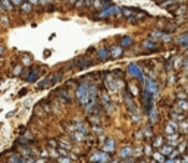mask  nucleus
Listing matches in <instances>:
<instances>
[{
    "instance_id": "25",
    "label": "nucleus",
    "mask_w": 188,
    "mask_h": 163,
    "mask_svg": "<svg viewBox=\"0 0 188 163\" xmlns=\"http://www.w3.org/2000/svg\"><path fill=\"white\" fill-rule=\"evenodd\" d=\"M62 79V74H55V77H52V84H57L59 81Z\"/></svg>"
},
{
    "instance_id": "32",
    "label": "nucleus",
    "mask_w": 188,
    "mask_h": 163,
    "mask_svg": "<svg viewBox=\"0 0 188 163\" xmlns=\"http://www.w3.org/2000/svg\"><path fill=\"white\" fill-rule=\"evenodd\" d=\"M5 50H6V49H5V46H0V56H3V55H5Z\"/></svg>"
},
{
    "instance_id": "27",
    "label": "nucleus",
    "mask_w": 188,
    "mask_h": 163,
    "mask_svg": "<svg viewBox=\"0 0 188 163\" xmlns=\"http://www.w3.org/2000/svg\"><path fill=\"white\" fill-rule=\"evenodd\" d=\"M10 2H12V5H13L15 8H19L24 2H25V0H10Z\"/></svg>"
},
{
    "instance_id": "9",
    "label": "nucleus",
    "mask_w": 188,
    "mask_h": 163,
    "mask_svg": "<svg viewBox=\"0 0 188 163\" xmlns=\"http://www.w3.org/2000/svg\"><path fill=\"white\" fill-rule=\"evenodd\" d=\"M153 37L162 38L163 41H171V35H168V34H163V32H160V31H156V32H153Z\"/></svg>"
},
{
    "instance_id": "3",
    "label": "nucleus",
    "mask_w": 188,
    "mask_h": 163,
    "mask_svg": "<svg viewBox=\"0 0 188 163\" xmlns=\"http://www.w3.org/2000/svg\"><path fill=\"white\" fill-rule=\"evenodd\" d=\"M77 66L78 68H88V66H91V60L90 59H87V57H79V59H77Z\"/></svg>"
},
{
    "instance_id": "19",
    "label": "nucleus",
    "mask_w": 188,
    "mask_h": 163,
    "mask_svg": "<svg viewBox=\"0 0 188 163\" xmlns=\"http://www.w3.org/2000/svg\"><path fill=\"white\" fill-rule=\"evenodd\" d=\"M70 137H72L75 141H82L84 140V134H81V132H74V134H70Z\"/></svg>"
},
{
    "instance_id": "2",
    "label": "nucleus",
    "mask_w": 188,
    "mask_h": 163,
    "mask_svg": "<svg viewBox=\"0 0 188 163\" xmlns=\"http://www.w3.org/2000/svg\"><path fill=\"white\" fill-rule=\"evenodd\" d=\"M112 3L110 0H93V9H106V8H110Z\"/></svg>"
},
{
    "instance_id": "24",
    "label": "nucleus",
    "mask_w": 188,
    "mask_h": 163,
    "mask_svg": "<svg viewBox=\"0 0 188 163\" xmlns=\"http://www.w3.org/2000/svg\"><path fill=\"white\" fill-rule=\"evenodd\" d=\"M99 56H100V59H109V52L107 50H104V49H102L100 52H99Z\"/></svg>"
},
{
    "instance_id": "37",
    "label": "nucleus",
    "mask_w": 188,
    "mask_h": 163,
    "mask_svg": "<svg viewBox=\"0 0 188 163\" xmlns=\"http://www.w3.org/2000/svg\"><path fill=\"white\" fill-rule=\"evenodd\" d=\"M77 2H78V0H69L70 5H77Z\"/></svg>"
},
{
    "instance_id": "31",
    "label": "nucleus",
    "mask_w": 188,
    "mask_h": 163,
    "mask_svg": "<svg viewBox=\"0 0 188 163\" xmlns=\"http://www.w3.org/2000/svg\"><path fill=\"white\" fill-rule=\"evenodd\" d=\"M38 3H41V5H47V3H52V0H38Z\"/></svg>"
},
{
    "instance_id": "13",
    "label": "nucleus",
    "mask_w": 188,
    "mask_h": 163,
    "mask_svg": "<svg viewBox=\"0 0 188 163\" xmlns=\"http://www.w3.org/2000/svg\"><path fill=\"white\" fill-rule=\"evenodd\" d=\"M22 63L25 65V66H30V65L32 63L31 56H30V55H27V53H24V55H22Z\"/></svg>"
},
{
    "instance_id": "41",
    "label": "nucleus",
    "mask_w": 188,
    "mask_h": 163,
    "mask_svg": "<svg viewBox=\"0 0 188 163\" xmlns=\"http://www.w3.org/2000/svg\"><path fill=\"white\" fill-rule=\"evenodd\" d=\"M182 162H188V156H185V159H182Z\"/></svg>"
},
{
    "instance_id": "14",
    "label": "nucleus",
    "mask_w": 188,
    "mask_h": 163,
    "mask_svg": "<svg viewBox=\"0 0 188 163\" xmlns=\"http://www.w3.org/2000/svg\"><path fill=\"white\" fill-rule=\"evenodd\" d=\"M49 85H52V78H49V79H43L41 82H38V88H47Z\"/></svg>"
},
{
    "instance_id": "40",
    "label": "nucleus",
    "mask_w": 188,
    "mask_h": 163,
    "mask_svg": "<svg viewBox=\"0 0 188 163\" xmlns=\"http://www.w3.org/2000/svg\"><path fill=\"white\" fill-rule=\"evenodd\" d=\"M3 10H5V9H3V6H2V3H0V13H2Z\"/></svg>"
},
{
    "instance_id": "28",
    "label": "nucleus",
    "mask_w": 188,
    "mask_h": 163,
    "mask_svg": "<svg viewBox=\"0 0 188 163\" xmlns=\"http://www.w3.org/2000/svg\"><path fill=\"white\" fill-rule=\"evenodd\" d=\"M0 22H2L3 25H8V24H9V21H8V18H6V16H3V15H0Z\"/></svg>"
},
{
    "instance_id": "6",
    "label": "nucleus",
    "mask_w": 188,
    "mask_h": 163,
    "mask_svg": "<svg viewBox=\"0 0 188 163\" xmlns=\"http://www.w3.org/2000/svg\"><path fill=\"white\" fill-rule=\"evenodd\" d=\"M144 47H146V49H150V50H157V49H159V44H156L154 40H146V41H144Z\"/></svg>"
},
{
    "instance_id": "4",
    "label": "nucleus",
    "mask_w": 188,
    "mask_h": 163,
    "mask_svg": "<svg viewBox=\"0 0 188 163\" xmlns=\"http://www.w3.org/2000/svg\"><path fill=\"white\" fill-rule=\"evenodd\" d=\"M93 160H96V162H109L110 157H109L107 153H97V154L93 156Z\"/></svg>"
},
{
    "instance_id": "26",
    "label": "nucleus",
    "mask_w": 188,
    "mask_h": 163,
    "mask_svg": "<svg viewBox=\"0 0 188 163\" xmlns=\"http://www.w3.org/2000/svg\"><path fill=\"white\" fill-rule=\"evenodd\" d=\"M49 144H50V147L56 148V147H59V140H49Z\"/></svg>"
},
{
    "instance_id": "17",
    "label": "nucleus",
    "mask_w": 188,
    "mask_h": 163,
    "mask_svg": "<svg viewBox=\"0 0 188 163\" xmlns=\"http://www.w3.org/2000/svg\"><path fill=\"white\" fill-rule=\"evenodd\" d=\"M113 148H115V143H113V140H107V143L104 144V150H107V151H113Z\"/></svg>"
},
{
    "instance_id": "18",
    "label": "nucleus",
    "mask_w": 188,
    "mask_h": 163,
    "mask_svg": "<svg viewBox=\"0 0 188 163\" xmlns=\"http://www.w3.org/2000/svg\"><path fill=\"white\" fill-rule=\"evenodd\" d=\"M131 153H132V148L128 146V147H125V148L121 151V157H128V156H131Z\"/></svg>"
},
{
    "instance_id": "33",
    "label": "nucleus",
    "mask_w": 188,
    "mask_h": 163,
    "mask_svg": "<svg viewBox=\"0 0 188 163\" xmlns=\"http://www.w3.org/2000/svg\"><path fill=\"white\" fill-rule=\"evenodd\" d=\"M27 2H30L32 6H34V5H38V0H27Z\"/></svg>"
},
{
    "instance_id": "10",
    "label": "nucleus",
    "mask_w": 188,
    "mask_h": 163,
    "mask_svg": "<svg viewBox=\"0 0 188 163\" xmlns=\"http://www.w3.org/2000/svg\"><path fill=\"white\" fill-rule=\"evenodd\" d=\"M57 96H59V97H62V100H63V102H66V103H70V96L68 94V93H66L65 90H60V91L57 93Z\"/></svg>"
},
{
    "instance_id": "8",
    "label": "nucleus",
    "mask_w": 188,
    "mask_h": 163,
    "mask_svg": "<svg viewBox=\"0 0 188 163\" xmlns=\"http://www.w3.org/2000/svg\"><path fill=\"white\" fill-rule=\"evenodd\" d=\"M173 144L171 143V144H166V146H162V154H164V156H166V154H171L172 151H173Z\"/></svg>"
},
{
    "instance_id": "30",
    "label": "nucleus",
    "mask_w": 188,
    "mask_h": 163,
    "mask_svg": "<svg viewBox=\"0 0 188 163\" xmlns=\"http://www.w3.org/2000/svg\"><path fill=\"white\" fill-rule=\"evenodd\" d=\"M21 71H22V66L19 65V66H16V68L13 69V75H19V74H21Z\"/></svg>"
},
{
    "instance_id": "5",
    "label": "nucleus",
    "mask_w": 188,
    "mask_h": 163,
    "mask_svg": "<svg viewBox=\"0 0 188 163\" xmlns=\"http://www.w3.org/2000/svg\"><path fill=\"white\" fill-rule=\"evenodd\" d=\"M124 55V50H122V47L119 46V47H118V46H115V47H112V53H110V56L112 57H115V59H118V57H121Z\"/></svg>"
},
{
    "instance_id": "22",
    "label": "nucleus",
    "mask_w": 188,
    "mask_h": 163,
    "mask_svg": "<svg viewBox=\"0 0 188 163\" xmlns=\"http://www.w3.org/2000/svg\"><path fill=\"white\" fill-rule=\"evenodd\" d=\"M178 43H179V44H188V34L179 35V37H178Z\"/></svg>"
},
{
    "instance_id": "20",
    "label": "nucleus",
    "mask_w": 188,
    "mask_h": 163,
    "mask_svg": "<svg viewBox=\"0 0 188 163\" xmlns=\"http://www.w3.org/2000/svg\"><path fill=\"white\" fill-rule=\"evenodd\" d=\"M132 43H134V40L131 37H124L122 41H121V46H131Z\"/></svg>"
},
{
    "instance_id": "36",
    "label": "nucleus",
    "mask_w": 188,
    "mask_h": 163,
    "mask_svg": "<svg viewBox=\"0 0 188 163\" xmlns=\"http://www.w3.org/2000/svg\"><path fill=\"white\" fill-rule=\"evenodd\" d=\"M146 153H147V154H151V150H150V147H146Z\"/></svg>"
},
{
    "instance_id": "1",
    "label": "nucleus",
    "mask_w": 188,
    "mask_h": 163,
    "mask_svg": "<svg viewBox=\"0 0 188 163\" xmlns=\"http://www.w3.org/2000/svg\"><path fill=\"white\" fill-rule=\"evenodd\" d=\"M77 97H78V100H79L81 104H87V102H88V91H87V88H85L84 85H81V87L78 88Z\"/></svg>"
},
{
    "instance_id": "11",
    "label": "nucleus",
    "mask_w": 188,
    "mask_h": 163,
    "mask_svg": "<svg viewBox=\"0 0 188 163\" xmlns=\"http://www.w3.org/2000/svg\"><path fill=\"white\" fill-rule=\"evenodd\" d=\"M0 3H2V6H3L5 10H12V9L15 8V6L12 5L10 0H0Z\"/></svg>"
},
{
    "instance_id": "12",
    "label": "nucleus",
    "mask_w": 188,
    "mask_h": 163,
    "mask_svg": "<svg viewBox=\"0 0 188 163\" xmlns=\"http://www.w3.org/2000/svg\"><path fill=\"white\" fill-rule=\"evenodd\" d=\"M126 106H128V109H129L131 112H137V107L134 106L132 99H131V96H129V94H126Z\"/></svg>"
},
{
    "instance_id": "16",
    "label": "nucleus",
    "mask_w": 188,
    "mask_h": 163,
    "mask_svg": "<svg viewBox=\"0 0 188 163\" xmlns=\"http://www.w3.org/2000/svg\"><path fill=\"white\" fill-rule=\"evenodd\" d=\"M178 107L181 109V112H182V110H184V112L188 110V102H187V100H179V102H178Z\"/></svg>"
},
{
    "instance_id": "21",
    "label": "nucleus",
    "mask_w": 188,
    "mask_h": 163,
    "mask_svg": "<svg viewBox=\"0 0 188 163\" xmlns=\"http://www.w3.org/2000/svg\"><path fill=\"white\" fill-rule=\"evenodd\" d=\"M30 75H31V77H27V81L32 82L34 79H37V77H38V71H31V72H30Z\"/></svg>"
},
{
    "instance_id": "35",
    "label": "nucleus",
    "mask_w": 188,
    "mask_h": 163,
    "mask_svg": "<svg viewBox=\"0 0 188 163\" xmlns=\"http://www.w3.org/2000/svg\"><path fill=\"white\" fill-rule=\"evenodd\" d=\"M184 150H185V143L181 144V147H179V151H184Z\"/></svg>"
},
{
    "instance_id": "39",
    "label": "nucleus",
    "mask_w": 188,
    "mask_h": 163,
    "mask_svg": "<svg viewBox=\"0 0 188 163\" xmlns=\"http://www.w3.org/2000/svg\"><path fill=\"white\" fill-rule=\"evenodd\" d=\"M184 66H185V69H188V59L184 62Z\"/></svg>"
},
{
    "instance_id": "7",
    "label": "nucleus",
    "mask_w": 188,
    "mask_h": 163,
    "mask_svg": "<svg viewBox=\"0 0 188 163\" xmlns=\"http://www.w3.org/2000/svg\"><path fill=\"white\" fill-rule=\"evenodd\" d=\"M19 8H21V12H24V13H30L32 10V5L30 2H24Z\"/></svg>"
},
{
    "instance_id": "15",
    "label": "nucleus",
    "mask_w": 188,
    "mask_h": 163,
    "mask_svg": "<svg viewBox=\"0 0 188 163\" xmlns=\"http://www.w3.org/2000/svg\"><path fill=\"white\" fill-rule=\"evenodd\" d=\"M59 147H62V148H66V150H69V148L72 147V146H70V143L65 141L63 138H60V140H59Z\"/></svg>"
},
{
    "instance_id": "23",
    "label": "nucleus",
    "mask_w": 188,
    "mask_h": 163,
    "mask_svg": "<svg viewBox=\"0 0 188 163\" xmlns=\"http://www.w3.org/2000/svg\"><path fill=\"white\" fill-rule=\"evenodd\" d=\"M162 143H163V138H162V137H156L154 143H153V147L159 148V147H162Z\"/></svg>"
},
{
    "instance_id": "34",
    "label": "nucleus",
    "mask_w": 188,
    "mask_h": 163,
    "mask_svg": "<svg viewBox=\"0 0 188 163\" xmlns=\"http://www.w3.org/2000/svg\"><path fill=\"white\" fill-rule=\"evenodd\" d=\"M150 135H151V129L147 128V129H146V137H150Z\"/></svg>"
},
{
    "instance_id": "38",
    "label": "nucleus",
    "mask_w": 188,
    "mask_h": 163,
    "mask_svg": "<svg viewBox=\"0 0 188 163\" xmlns=\"http://www.w3.org/2000/svg\"><path fill=\"white\" fill-rule=\"evenodd\" d=\"M59 162H70V159H59Z\"/></svg>"
},
{
    "instance_id": "29",
    "label": "nucleus",
    "mask_w": 188,
    "mask_h": 163,
    "mask_svg": "<svg viewBox=\"0 0 188 163\" xmlns=\"http://www.w3.org/2000/svg\"><path fill=\"white\" fill-rule=\"evenodd\" d=\"M153 157L156 159V160H160V162H163L164 159H163V154H160V153H154L153 154Z\"/></svg>"
}]
</instances>
